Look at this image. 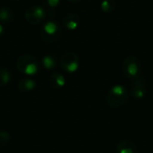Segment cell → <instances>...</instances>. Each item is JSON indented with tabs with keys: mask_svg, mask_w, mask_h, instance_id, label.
Instances as JSON below:
<instances>
[{
	"mask_svg": "<svg viewBox=\"0 0 153 153\" xmlns=\"http://www.w3.org/2000/svg\"><path fill=\"white\" fill-rule=\"evenodd\" d=\"M4 32H5V29L4 27V25L0 22V37H2L4 34Z\"/></svg>",
	"mask_w": 153,
	"mask_h": 153,
	"instance_id": "obj_18",
	"label": "cell"
},
{
	"mask_svg": "<svg viewBox=\"0 0 153 153\" xmlns=\"http://www.w3.org/2000/svg\"><path fill=\"white\" fill-rule=\"evenodd\" d=\"M62 34L60 24L53 20L46 21L39 29V37L45 43H53L57 40Z\"/></svg>",
	"mask_w": 153,
	"mask_h": 153,
	"instance_id": "obj_2",
	"label": "cell"
},
{
	"mask_svg": "<svg viewBox=\"0 0 153 153\" xmlns=\"http://www.w3.org/2000/svg\"><path fill=\"white\" fill-rule=\"evenodd\" d=\"M152 98H153V91H152Z\"/></svg>",
	"mask_w": 153,
	"mask_h": 153,
	"instance_id": "obj_21",
	"label": "cell"
},
{
	"mask_svg": "<svg viewBox=\"0 0 153 153\" xmlns=\"http://www.w3.org/2000/svg\"><path fill=\"white\" fill-rule=\"evenodd\" d=\"M60 65L66 73H75L80 66V59L78 55L73 51L65 52L60 57Z\"/></svg>",
	"mask_w": 153,
	"mask_h": 153,
	"instance_id": "obj_5",
	"label": "cell"
},
{
	"mask_svg": "<svg viewBox=\"0 0 153 153\" xmlns=\"http://www.w3.org/2000/svg\"><path fill=\"white\" fill-rule=\"evenodd\" d=\"M17 70L26 75H36L39 71V63L38 59L30 54L20 56L16 60Z\"/></svg>",
	"mask_w": 153,
	"mask_h": 153,
	"instance_id": "obj_3",
	"label": "cell"
},
{
	"mask_svg": "<svg viewBox=\"0 0 153 153\" xmlns=\"http://www.w3.org/2000/svg\"><path fill=\"white\" fill-rule=\"evenodd\" d=\"M11 81V73L10 71L3 66L0 65V88L4 87L6 84H8Z\"/></svg>",
	"mask_w": 153,
	"mask_h": 153,
	"instance_id": "obj_14",
	"label": "cell"
},
{
	"mask_svg": "<svg viewBox=\"0 0 153 153\" xmlns=\"http://www.w3.org/2000/svg\"><path fill=\"white\" fill-rule=\"evenodd\" d=\"M10 141H11V134H9V132L1 130L0 131V148L7 146Z\"/></svg>",
	"mask_w": 153,
	"mask_h": 153,
	"instance_id": "obj_16",
	"label": "cell"
},
{
	"mask_svg": "<svg viewBox=\"0 0 153 153\" xmlns=\"http://www.w3.org/2000/svg\"><path fill=\"white\" fill-rule=\"evenodd\" d=\"M49 83L52 88L56 90H60L65 85V78L60 73H53L49 77Z\"/></svg>",
	"mask_w": 153,
	"mask_h": 153,
	"instance_id": "obj_12",
	"label": "cell"
},
{
	"mask_svg": "<svg viewBox=\"0 0 153 153\" xmlns=\"http://www.w3.org/2000/svg\"><path fill=\"white\" fill-rule=\"evenodd\" d=\"M129 100V91L124 85L117 84L109 89L106 96L107 104L112 108L124 106Z\"/></svg>",
	"mask_w": 153,
	"mask_h": 153,
	"instance_id": "obj_1",
	"label": "cell"
},
{
	"mask_svg": "<svg viewBox=\"0 0 153 153\" xmlns=\"http://www.w3.org/2000/svg\"><path fill=\"white\" fill-rule=\"evenodd\" d=\"M117 153H139V151L132 141L122 140L117 145Z\"/></svg>",
	"mask_w": 153,
	"mask_h": 153,
	"instance_id": "obj_9",
	"label": "cell"
},
{
	"mask_svg": "<svg viewBox=\"0 0 153 153\" xmlns=\"http://www.w3.org/2000/svg\"><path fill=\"white\" fill-rule=\"evenodd\" d=\"M63 25L68 30H75L81 25V18L77 13H67L63 18Z\"/></svg>",
	"mask_w": 153,
	"mask_h": 153,
	"instance_id": "obj_8",
	"label": "cell"
},
{
	"mask_svg": "<svg viewBox=\"0 0 153 153\" xmlns=\"http://www.w3.org/2000/svg\"><path fill=\"white\" fill-rule=\"evenodd\" d=\"M42 65L46 70H53L57 65V59L52 54H47L42 57Z\"/></svg>",
	"mask_w": 153,
	"mask_h": 153,
	"instance_id": "obj_13",
	"label": "cell"
},
{
	"mask_svg": "<svg viewBox=\"0 0 153 153\" xmlns=\"http://www.w3.org/2000/svg\"><path fill=\"white\" fill-rule=\"evenodd\" d=\"M122 72L126 77L129 79H135L142 73V64L140 60L134 56H126L122 62Z\"/></svg>",
	"mask_w": 153,
	"mask_h": 153,
	"instance_id": "obj_4",
	"label": "cell"
},
{
	"mask_svg": "<svg viewBox=\"0 0 153 153\" xmlns=\"http://www.w3.org/2000/svg\"><path fill=\"white\" fill-rule=\"evenodd\" d=\"M47 17V12L41 5H31L25 10L24 18L30 24H39L44 22Z\"/></svg>",
	"mask_w": 153,
	"mask_h": 153,
	"instance_id": "obj_6",
	"label": "cell"
},
{
	"mask_svg": "<svg viewBox=\"0 0 153 153\" xmlns=\"http://www.w3.org/2000/svg\"><path fill=\"white\" fill-rule=\"evenodd\" d=\"M66 1H68L69 3H72V4H78V3L82 2V0H66Z\"/></svg>",
	"mask_w": 153,
	"mask_h": 153,
	"instance_id": "obj_19",
	"label": "cell"
},
{
	"mask_svg": "<svg viewBox=\"0 0 153 153\" xmlns=\"http://www.w3.org/2000/svg\"><path fill=\"white\" fill-rule=\"evenodd\" d=\"M130 93L132 97L136 100H141L145 97L147 91H146V78L144 75L141 74L135 79H134Z\"/></svg>",
	"mask_w": 153,
	"mask_h": 153,
	"instance_id": "obj_7",
	"label": "cell"
},
{
	"mask_svg": "<svg viewBox=\"0 0 153 153\" xmlns=\"http://www.w3.org/2000/svg\"><path fill=\"white\" fill-rule=\"evenodd\" d=\"M14 11L7 6L0 7V22L2 24H10L14 21Z\"/></svg>",
	"mask_w": 153,
	"mask_h": 153,
	"instance_id": "obj_11",
	"label": "cell"
},
{
	"mask_svg": "<svg viewBox=\"0 0 153 153\" xmlns=\"http://www.w3.org/2000/svg\"><path fill=\"white\" fill-rule=\"evenodd\" d=\"M117 4L115 0H102L100 3V10L105 13H110L116 9Z\"/></svg>",
	"mask_w": 153,
	"mask_h": 153,
	"instance_id": "obj_15",
	"label": "cell"
},
{
	"mask_svg": "<svg viewBox=\"0 0 153 153\" xmlns=\"http://www.w3.org/2000/svg\"><path fill=\"white\" fill-rule=\"evenodd\" d=\"M37 86L36 81L31 78H22L18 81L17 88L21 92H29L33 91Z\"/></svg>",
	"mask_w": 153,
	"mask_h": 153,
	"instance_id": "obj_10",
	"label": "cell"
},
{
	"mask_svg": "<svg viewBox=\"0 0 153 153\" xmlns=\"http://www.w3.org/2000/svg\"><path fill=\"white\" fill-rule=\"evenodd\" d=\"M41 2L45 6L50 9H54L57 7L60 4V0H41Z\"/></svg>",
	"mask_w": 153,
	"mask_h": 153,
	"instance_id": "obj_17",
	"label": "cell"
},
{
	"mask_svg": "<svg viewBox=\"0 0 153 153\" xmlns=\"http://www.w3.org/2000/svg\"><path fill=\"white\" fill-rule=\"evenodd\" d=\"M11 1H19V0H11Z\"/></svg>",
	"mask_w": 153,
	"mask_h": 153,
	"instance_id": "obj_20",
	"label": "cell"
}]
</instances>
